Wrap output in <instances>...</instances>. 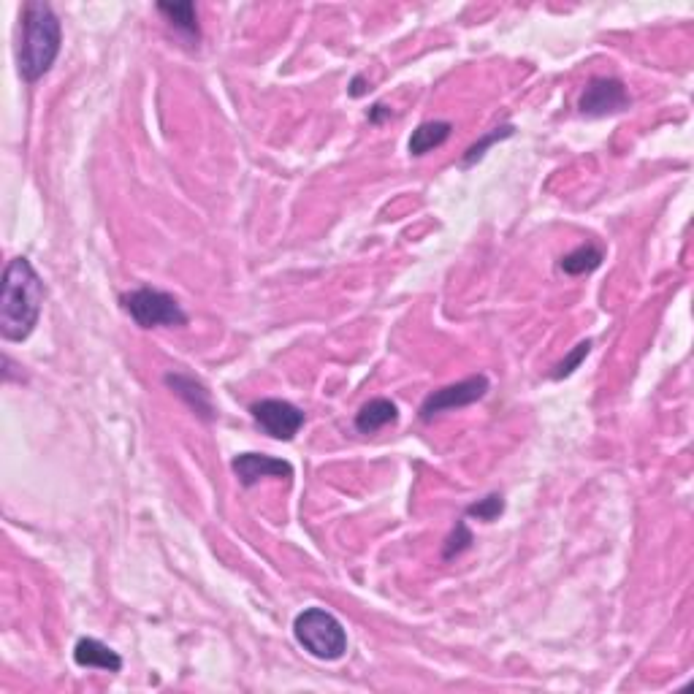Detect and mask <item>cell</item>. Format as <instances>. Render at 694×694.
Listing matches in <instances>:
<instances>
[{
  "label": "cell",
  "mask_w": 694,
  "mask_h": 694,
  "mask_svg": "<svg viewBox=\"0 0 694 694\" xmlns=\"http://www.w3.org/2000/svg\"><path fill=\"white\" fill-rule=\"evenodd\" d=\"M47 288L36 266L19 255L3 269V293H0V334L6 342H25L36 331Z\"/></svg>",
  "instance_id": "1"
},
{
  "label": "cell",
  "mask_w": 694,
  "mask_h": 694,
  "mask_svg": "<svg viewBox=\"0 0 694 694\" xmlns=\"http://www.w3.org/2000/svg\"><path fill=\"white\" fill-rule=\"evenodd\" d=\"M63 47V28L55 9L41 0H30L22 9V36L17 47L19 76L36 85L38 79L52 71L57 55Z\"/></svg>",
  "instance_id": "2"
},
{
  "label": "cell",
  "mask_w": 694,
  "mask_h": 694,
  "mask_svg": "<svg viewBox=\"0 0 694 694\" xmlns=\"http://www.w3.org/2000/svg\"><path fill=\"white\" fill-rule=\"evenodd\" d=\"M293 635L299 646L315 659L337 662L347 654V632L342 621L323 608H304L293 621Z\"/></svg>",
  "instance_id": "3"
},
{
  "label": "cell",
  "mask_w": 694,
  "mask_h": 694,
  "mask_svg": "<svg viewBox=\"0 0 694 694\" xmlns=\"http://www.w3.org/2000/svg\"><path fill=\"white\" fill-rule=\"evenodd\" d=\"M120 304L139 329H182L190 320L179 299L150 285L120 293Z\"/></svg>",
  "instance_id": "4"
},
{
  "label": "cell",
  "mask_w": 694,
  "mask_h": 694,
  "mask_svg": "<svg viewBox=\"0 0 694 694\" xmlns=\"http://www.w3.org/2000/svg\"><path fill=\"white\" fill-rule=\"evenodd\" d=\"M488 391H491V383H488L486 375L464 377V380H459V383L437 388V391H432V394L423 399L421 421L432 423L434 418H440L442 413H451V410L469 407V404L486 399Z\"/></svg>",
  "instance_id": "5"
},
{
  "label": "cell",
  "mask_w": 694,
  "mask_h": 694,
  "mask_svg": "<svg viewBox=\"0 0 694 694\" xmlns=\"http://www.w3.org/2000/svg\"><path fill=\"white\" fill-rule=\"evenodd\" d=\"M250 415L263 434H269L272 440L280 442L296 440V434L307 421V415L285 399H261V402L250 404Z\"/></svg>",
  "instance_id": "6"
},
{
  "label": "cell",
  "mask_w": 694,
  "mask_h": 694,
  "mask_svg": "<svg viewBox=\"0 0 694 694\" xmlns=\"http://www.w3.org/2000/svg\"><path fill=\"white\" fill-rule=\"evenodd\" d=\"M632 98L627 87L616 76H594L589 85L583 87L578 98V112L583 117H610V114L627 112Z\"/></svg>",
  "instance_id": "7"
},
{
  "label": "cell",
  "mask_w": 694,
  "mask_h": 694,
  "mask_svg": "<svg viewBox=\"0 0 694 694\" xmlns=\"http://www.w3.org/2000/svg\"><path fill=\"white\" fill-rule=\"evenodd\" d=\"M231 469H234V475L244 488L258 486L266 478H293V467L288 461L274 459V456H266V453H239L231 461Z\"/></svg>",
  "instance_id": "8"
},
{
  "label": "cell",
  "mask_w": 694,
  "mask_h": 694,
  "mask_svg": "<svg viewBox=\"0 0 694 694\" xmlns=\"http://www.w3.org/2000/svg\"><path fill=\"white\" fill-rule=\"evenodd\" d=\"M163 383L188 404L190 410L201 418V421H215V407H212V396H209L207 385L198 383L196 377L182 375V372H169L163 377Z\"/></svg>",
  "instance_id": "9"
},
{
  "label": "cell",
  "mask_w": 694,
  "mask_h": 694,
  "mask_svg": "<svg viewBox=\"0 0 694 694\" xmlns=\"http://www.w3.org/2000/svg\"><path fill=\"white\" fill-rule=\"evenodd\" d=\"M158 11L166 17L169 28L174 30V33H179L182 41H185L190 49L198 47L201 28H198L196 3H190V0H185V3H158Z\"/></svg>",
  "instance_id": "10"
},
{
  "label": "cell",
  "mask_w": 694,
  "mask_h": 694,
  "mask_svg": "<svg viewBox=\"0 0 694 694\" xmlns=\"http://www.w3.org/2000/svg\"><path fill=\"white\" fill-rule=\"evenodd\" d=\"M74 662L79 667H95V670H106V673H120L122 657L109 648L106 643L95 638H79L74 646Z\"/></svg>",
  "instance_id": "11"
},
{
  "label": "cell",
  "mask_w": 694,
  "mask_h": 694,
  "mask_svg": "<svg viewBox=\"0 0 694 694\" xmlns=\"http://www.w3.org/2000/svg\"><path fill=\"white\" fill-rule=\"evenodd\" d=\"M399 421V407L391 399H369L356 413V429L361 434H377L385 426Z\"/></svg>",
  "instance_id": "12"
},
{
  "label": "cell",
  "mask_w": 694,
  "mask_h": 694,
  "mask_svg": "<svg viewBox=\"0 0 694 694\" xmlns=\"http://www.w3.org/2000/svg\"><path fill=\"white\" fill-rule=\"evenodd\" d=\"M453 125L448 120H432V122H421L418 128L413 131L410 141H407V150L413 158H423L426 152L437 150L442 147L445 141L451 139Z\"/></svg>",
  "instance_id": "13"
},
{
  "label": "cell",
  "mask_w": 694,
  "mask_h": 694,
  "mask_svg": "<svg viewBox=\"0 0 694 694\" xmlns=\"http://www.w3.org/2000/svg\"><path fill=\"white\" fill-rule=\"evenodd\" d=\"M602 261H605V253H602L597 244H581V247H575V250H570L567 255H562V261H559V269H562L564 274H570V277H583V274H591L597 272L602 266Z\"/></svg>",
  "instance_id": "14"
},
{
  "label": "cell",
  "mask_w": 694,
  "mask_h": 694,
  "mask_svg": "<svg viewBox=\"0 0 694 694\" xmlns=\"http://www.w3.org/2000/svg\"><path fill=\"white\" fill-rule=\"evenodd\" d=\"M510 136H516V125H499V128H494L491 133H486L483 139H478L472 147H469L467 152H464V158H461V166H475L478 160L486 158V152L494 147V144H499V141L510 139Z\"/></svg>",
  "instance_id": "15"
},
{
  "label": "cell",
  "mask_w": 694,
  "mask_h": 694,
  "mask_svg": "<svg viewBox=\"0 0 694 694\" xmlns=\"http://www.w3.org/2000/svg\"><path fill=\"white\" fill-rule=\"evenodd\" d=\"M502 513H505V497L502 494H488L486 499H478L464 510V516L478 518L483 524H494Z\"/></svg>",
  "instance_id": "16"
},
{
  "label": "cell",
  "mask_w": 694,
  "mask_h": 694,
  "mask_svg": "<svg viewBox=\"0 0 694 694\" xmlns=\"http://www.w3.org/2000/svg\"><path fill=\"white\" fill-rule=\"evenodd\" d=\"M472 543H475V537H472V532L467 529V524H464V521H459V524H456V529H453V535L445 540V548H442V559L448 562V559H453V556H461L464 551H469V548H472Z\"/></svg>",
  "instance_id": "17"
},
{
  "label": "cell",
  "mask_w": 694,
  "mask_h": 694,
  "mask_svg": "<svg viewBox=\"0 0 694 694\" xmlns=\"http://www.w3.org/2000/svg\"><path fill=\"white\" fill-rule=\"evenodd\" d=\"M589 353H591V339H583V342H578V345L573 347V353L564 358L562 364L556 366L554 375H551V377H554V380H564V377H570L575 372V369H578V366L583 364V358L589 356Z\"/></svg>",
  "instance_id": "18"
},
{
  "label": "cell",
  "mask_w": 694,
  "mask_h": 694,
  "mask_svg": "<svg viewBox=\"0 0 694 694\" xmlns=\"http://www.w3.org/2000/svg\"><path fill=\"white\" fill-rule=\"evenodd\" d=\"M391 117H394V112H391L385 104H375L369 112H366V120L372 122V125H383V122L391 120Z\"/></svg>",
  "instance_id": "19"
},
{
  "label": "cell",
  "mask_w": 694,
  "mask_h": 694,
  "mask_svg": "<svg viewBox=\"0 0 694 694\" xmlns=\"http://www.w3.org/2000/svg\"><path fill=\"white\" fill-rule=\"evenodd\" d=\"M366 93V90H364V76H356V79H353V85H350V95H353V98H361V95H364Z\"/></svg>",
  "instance_id": "20"
}]
</instances>
